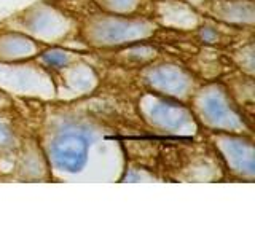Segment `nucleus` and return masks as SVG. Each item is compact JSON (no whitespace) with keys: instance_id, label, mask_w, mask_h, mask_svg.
I'll list each match as a JSON object with an SVG mask.
<instances>
[{"instance_id":"nucleus-1","label":"nucleus","mask_w":255,"mask_h":239,"mask_svg":"<svg viewBox=\"0 0 255 239\" xmlns=\"http://www.w3.org/2000/svg\"><path fill=\"white\" fill-rule=\"evenodd\" d=\"M54 158L66 171H78L86 159V140L82 134L66 132L54 142Z\"/></svg>"}]
</instances>
